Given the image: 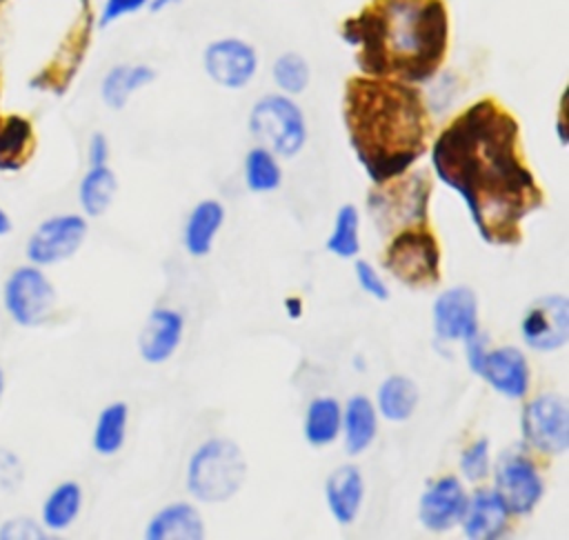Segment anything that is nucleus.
Instances as JSON below:
<instances>
[{"mask_svg": "<svg viewBox=\"0 0 569 540\" xmlns=\"http://www.w3.org/2000/svg\"><path fill=\"white\" fill-rule=\"evenodd\" d=\"M431 167L467 204L478 236L491 247H516L522 220L545 193L525 162L518 120L493 98L462 109L436 136Z\"/></svg>", "mask_w": 569, "mask_h": 540, "instance_id": "obj_1", "label": "nucleus"}, {"mask_svg": "<svg viewBox=\"0 0 569 540\" xmlns=\"http://www.w3.org/2000/svg\"><path fill=\"white\" fill-rule=\"evenodd\" d=\"M340 38L353 49L360 73L429 82L449 49V9L445 0H369L345 18Z\"/></svg>", "mask_w": 569, "mask_h": 540, "instance_id": "obj_2", "label": "nucleus"}, {"mask_svg": "<svg viewBox=\"0 0 569 540\" xmlns=\"http://www.w3.org/2000/svg\"><path fill=\"white\" fill-rule=\"evenodd\" d=\"M342 120L351 151L373 184L407 173L427 151L431 122L416 84L351 76L345 82Z\"/></svg>", "mask_w": 569, "mask_h": 540, "instance_id": "obj_3", "label": "nucleus"}, {"mask_svg": "<svg viewBox=\"0 0 569 540\" xmlns=\"http://www.w3.org/2000/svg\"><path fill=\"white\" fill-rule=\"evenodd\" d=\"M247 478L242 449L229 438L204 440L189 458L187 491L207 504L233 498Z\"/></svg>", "mask_w": 569, "mask_h": 540, "instance_id": "obj_4", "label": "nucleus"}, {"mask_svg": "<svg viewBox=\"0 0 569 540\" xmlns=\"http://www.w3.org/2000/svg\"><path fill=\"white\" fill-rule=\"evenodd\" d=\"M253 140L278 158H293L307 142V120L298 102L287 93L260 96L247 118Z\"/></svg>", "mask_w": 569, "mask_h": 540, "instance_id": "obj_5", "label": "nucleus"}, {"mask_svg": "<svg viewBox=\"0 0 569 540\" xmlns=\"http://www.w3.org/2000/svg\"><path fill=\"white\" fill-rule=\"evenodd\" d=\"M440 244L427 224L405 227L385 249V269L405 287L427 289L440 282Z\"/></svg>", "mask_w": 569, "mask_h": 540, "instance_id": "obj_6", "label": "nucleus"}, {"mask_svg": "<svg viewBox=\"0 0 569 540\" xmlns=\"http://www.w3.org/2000/svg\"><path fill=\"white\" fill-rule=\"evenodd\" d=\"M369 196V211L382 231H400L405 227L427 224L429 178L425 173H402L393 180L376 184Z\"/></svg>", "mask_w": 569, "mask_h": 540, "instance_id": "obj_7", "label": "nucleus"}, {"mask_svg": "<svg viewBox=\"0 0 569 540\" xmlns=\"http://www.w3.org/2000/svg\"><path fill=\"white\" fill-rule=\"evenodd\" d=\"M469 369L480 376L493 391L507 398H525L531 384V371L525 353L516 347L489 349L487 338L478 331L465 340Z\"/></svg>", "mask_w": 569, "mask_h": 540, "instance_id": "obj_8", "label": "nucleus"}, {"mask_svg": "<svg viewBox=\"0 0 569 540\" xmlns=\"http://www.w3.org/2000/svg\"><path fill=\"white\" fill-rule=\"evenodd\" d=\"M56 287L42 267L22 264L16 267L2 284V304L9 318L18 327H40L56 309Z\"/></svg>", "mask_w": 569, "mask_h": 540, "instance_id": "obj_9", "label": "nucleus"}, {"mask_svg": "<svg viewBox=\"0 0 569 540\" xmlns=\"http://www.w3.org/2000/svg\"><path fill=\"white\" fill-rule=\"evenodd\" d=\"M520 431L525 442L547 456L569 449V409L565 396L547 391L522 407Z\"/></svg>", "mask_w": 569, "mask_h": 540, "instance_id": "obj_10", "label": "nucleus"}, {"mask_svg": "<svg viewBox=\"0 0 569 540\" xmlns=\"http://www.w3.org/2000/svg\"><path fill=\"white\" fill-rule=\"evenodd\" d=\"M493 491L511 516H529L545 496V482L527 453L507 449L493 467Z\"/></svg>", "mask_w": 569, "mask_h": 540, "instance_id": "obj_11", "label": "nucleus"}, {"mask_svg": "<svg viewBox=\"0 0 569 540\" xmlns=\"http://www.w3.org/2000/svg\"><path fill=\"white\" fill-rule=\"evenodd\" d=\"M89 224L80 213H56L36 224L24 244V256L36 267H53L78 253Z\"/></svg>", "mask_w": 569, "mask_h": 540, "instance_id": "obj_12", "label": "nucleus"}, {"mask_svg": "<svg viewBox=\"0 0 569 540\" xmlns=\"http://www.w3.org/2000/svg\"><path fill=\"white\" fill-rule=\"evenodd\" d=\"M522 342L538 353H549L569 340V302L562 293L536 298L520 320Z\"/></svg>", "mask_w": 569, "mask_h": 540, "instance_id": "obj_13", "label": "nucleus"}, {"mask_svg": "<svg viewBox=\"0 0 569 540\" xmlns=\"http://www.w3.org/2000/svg\"><path fill=\"white\" fill-rule=\"evenodd\" d=\"M202 67L209 80L222 89H244L258 71V53L242 38L227 36L209 42L202 53Z\"/></svg>", "mask_w": 569, "mask_h": 540, "instance_id": "obj_14", "label": "nucleus"}, {"mask_svg": "<svg viewBox=\"0 0 569 540\" xmlns=\"http://www.w3.org/2000/svg\"><path fill=\"white\" fill-rule=\"evenodd\" d=\"M433 331L442 342H465L478 333V298L471 287L445 289L433 302Z\"/></svg>", "mask_w": 569, "mask_h": 540, "instance_id": "obj_15", "label": "nucleus"}, {"mask_svg": "<svg viewBox=\"0 0 569 540\" xmlns=\"http://www.w3.org/2000/svg\"><path fill=\"white\" fill-rule=\"evenodd\" d=\"M467 493L456 476L433 480L418 500V520L431 533H445L460 524Z\"/></svg>", "mask_w": 569, "mask_h": 540, "instance_id": "obj_16", "label": "nucleus"}, {"mask_svg": "<svg viewBox=\"0 0 569 540\" xmlns=\"http://www.w3.org/2000/svg\"><path fill=\"white\" fill-rule=\"evenodd\" d=\"M182 331H184V318L180 311L169 307L153 309L138 336L140 358L149 364L167 362L180 347Z\"/></svg>", "mask_w": 569, "mask_h": 540, "instance_id": "obj_17", "label": "nucleus"}, {"mask_svg": "<svg viewBox=\"0 0 569 540\" xmlns=\"http://www.w3.org/2000/svg\"><path fill=\"white\" fill-rule=\"evenodd\" d=\"M511 513L493 489H480L467 496L465 513L460 518L462 533L469 540H496L509 529Z\"/></svg>", "mask_w": 569, "mask_h": 540, "instance_id": "obj_18", "label": "nucleus"}, {"mask_svg": "<svg viewBox=\"0 0 569 540\" xmlns=\"http://www.w3.org/2000/svg\"><path fill=\"white\" fill-rule=\"evenodd\" d=\"M325 500L331 518L338 524H351L365 500L362 471L356 464L336 467L325 480Z\"/></svg>", "mask_w": 569, "mask_h": 540, "instance_id": "obj_19", "label": "nucleus"}, {"mask_svg": "<svg viewBox=\"0 0 569 540\" xmlns=\"http://www.w3.org/2000/svg\"><path fill=\"white\" fill-rule=\"evenodd\" d=\"M147 540H200L204 520L189 502H171L153 513L144 529Z\"/></svg>", "mask_w": 569, "mask_h": 540, "instance_id": "obj_20", "label": "nucleus"}, {"mask_svg": "<svg viewBox=\"0 0 569 540\" xmlns=\"http://www.w3.org/2000/svg\"><path fill=\"white\" fill-rule=\"evenodd\" d=\"M224 222V207L220 200L207 198L200 200L191 213L187 216L184 229H182V242L189 256L202 258L211 251L213 240Z\"/></svg>", "mask_w": 569, "mask_h": 540, "instance_id": "obj_21", "label": "nucleus"}, {"mask_svg": "<svg viewBox=\"0 0 569 540\" xmlns=\"http://www.w3.org/2000/svg\"><path fill=\"white\" fill-rule=\"evenodd\" d=\"M345 451L349 456L365 453L378 433V411L367 396H351L342 409Z\"/></svg>", "mask_w": 569, "mask_h": 540, "instance_id": "obj_22", "label": "nucleus"}, {"mask_svg": "<svg viewBox=\"0 0 569 540\" xmlns=\"http://www.w3.org/2000/svg\"><path fill=\"white\" fill-rule=\"evenodd\" d=\"M33 124L20 113L0 116V171H20L33 149Z\"/></svg>", "mask_w": 569, "mask_h": 540, "instance_id": "obj_23", "label": "nucleus"}, {"mask_svg": "<svg viewBox=\"0 0 569 540\" xmlns=\"http://www.w3.org/2000/svg\"><path fill=\"white\" fill-rule=\"evenodd\" d=\"M153 80L156 71L149 64H113L100 82V98L109 109L120 111L138 89Z\"/></svg>", "mask_w": 569, "mask_h": 540, "instance_id": "obj_24", "label": "nucleus"}, {"mask_svg": "<svg viewBox=\"0 0 569 540\" xmlns=\"http://www.w3.org/2000/svg\"><path fill=\"white\" fill-rule=\"evenodd\" d=\"M342 407L336 398L318 396L307 404L302 433L311 447H329L340 436Z\"/></svg>", "mask_w": 569, "mask_h": 540, "instance_id": "obj_25", "label": "nucleus"}, {"mask_svg": "<svg viewBox=\"0 0 569 540\" xmlns=\"http://www.w3.org/2000/svg\"><path fill=\"white\" fill-rule=\"evenodd\" d=\"M418 387L411 378L393 373L382 380L376 396V411L389 422H405L418 407Z\"/></svg>", "mask_w": 569, "mask_h": 540, "instance_id": "obj_26", "label": "nucleus"}, {"mask_svg": "<svg viewBox=\"0 0 569 540\" xmlns=\"http://www.w3.org/2000/svg\"><path fill=\"white\" fill-rule=\"evenodd\" d=\"M82 509V487L76 480L58 482L40 507L42 527L49 531H64L69 529Z\"/></svg>", "mask_w": 569, "mask_h": 540, "instance_id": "obj_27", "label": "nucleus"}, {"mask_svg": "<svg viewBox=\"0 0 569 540\" xmlns=\"http://www.w3.org/2000/svg\"><path fill=\"white\" fill-rule=\"evenodd\" d=\"M116 191H118V178L109 164L89 167L78 184L80 209L84 211V216L98 218L111 207Z\"/></svg>", "mask_w": 569, "mask_h": 540, "instance_id": "obj_28", "label": "nucleus"}, {"mask_svg": "<svg viewBox=\"0 0 569 540\" xmlns=\"http://www.w3.org/2000/svg\"><path fill=\"white\" fill-rule=\"evenodd\" d=\"M127 422H129V407L127 402H109L96 418L91 447L98 456H116L127 438Z\"/></svg>", "mask_w": 569, "mask_h": 540, "instance_id": "obj_29", "label": "nucleus"}, {"mask_svg": "<svg viewBox=\"0 0 569 540\" xmlns=\"http://www.w3.org/2000/svg\"><path fill=\"white\" fill-rule=\"evenodd\" d=\"M282 182V169L278 156L264 147H253L244 156V184L253 193L276 191Z\"/></svg>", "mask_w": 569, "mask_h": 540, "instance_id": "obj_30", "label": "nucleus"}, {"mask_svg": "<svg viewBox=\"0 0 569 540\" xmlns=\"http://www.w3.org/2000/svg\"><path fill=\"white\" fill-rule=\"evenodd\" d=\"M325 249L338 258H356L360 251V213L353 204H342L336 211L331 233Z\"/></svg>", "mask_w": 569, "mask_h": 540, "instance_id": "obj_31", "label": "nucleus"}, {"mask_svg": "<svg viewBox=\"0 0 569 540\" xmlns=\"http://www.w3.org/2000/svg\"><path fill=\"white\" fill-rule=\"evenodd\" d=\"M271 78H273L276 87L280 89V93L298 96L309 87L311 69H309V62L300 53L284 51L273 60Z\"/></svg>", "mask_w": 569, "mask_h": 540, "instance_id": "obj_32", "label": "nucleus"}, {"mask_svg": "<svg viewBox=\"0 0 569 540\" xmlns=\"http://www.w3.org/2000/svg\"><path fill=\"white\" fill-rule=\"evenodd\" d=\"M460 471L465 480L469 482H480L489 476L491 471V453H489V440L480 438L471 442L462 453H460Z\"/></svg>", "mask_w": 569, "mask_h": 540, "instance_id": "obj_33", "label": "nucleus"}, {"mask_svg": "<svg viewBox=\"0 0 569 540\" xmlns=\"http://www.w3.org/2000/svg\"><path fill=\"white\" fill-rule=\"evenodd\" d=\"M353 273H356V280H358L360 289L367 296H371L373 300H380V302H385L389 298V287L380 278V273L373 269V264H369L367 260H356L353 262Z\"/></svg>", "mask_w": 569, "mask_h": 540, "instance_id": "obj_34", "label": "nucleus"}, {"mask_svg": "<svg viewBox=\"0 0 569 540\" xmlns=\"http://www.w3.org/2000/svg\"><path fill=\"white\" fill-rule=\"evenodd\" d=\"M31 538H47L44 527H40L31 518L16 516L0 524V540H31Z\"/></svg>", "mask_w": 569, "mask_h": 540, "instance_id": "obj_35", "label": "nucleus"}, {"mask_svg": "<svg viewBox=\"0 0 569 540\" xmlns=\"http://www.w3.org/2000/svg\"><path fill=\"white\" fill-rule=\"evenodd\" d=\"M149 7V0H104L102 9H100V18H98V24L100 27H109L113 24L116 20L124 18V16H131L140 9Z\"/></svg>", "mask_w": 569, "mask_h": 540, "instance_id": "obj_36", "label": "nucleus"}, {"mask_svg": "<svg viewBox=\"0 0 569 540\" xmlns=\"http://www.w3.org/2000/svg\"><path fill=\"white\" fill-rule=\"evenodd\" d=\"M87 160H89V167L107 164V160H109V140L102 131L91 133L89 144H87Z\"/></svg>", "mask_w": 569, "mask_h": 540, "instance_id": "obj_37", "label": "nucleus"}, {"mask_svg": "<svg viewBox=\"0 0 569 540\" xmlns=\"http://www.w3.org/2000/svg\"><path fill=\"white\" fill-rule=\"evenodd\" d=\"M282 307H284V313H287L291 320H298V318L302 316V311H305L302 300H300L298 296H287L284 302H282Z\"/></svg>", "mask_w": 569, "mask_h": 540, "instance_id": "obj_38", "label": "nucleus"}, {"mask_svg": "<svg viewBox=\"0 0 569 540\" xmlns=\"http://www.w3.org/2000/svg\"><path fill=\"white\" fill-rule=\"evenodd\" d=\"M182 0H149V11H153V13H158V11H164V9H169V7H176V4H180Z\"/></svg>", "mask_w": 569, "mask_h": 540, "instance_id": "obj_39", "label": "nucleus"}, {"mask_svg": "<svg viewBox=\"0 0 569 540\" xmlns=\"http://www.w3.org/2000/svg\"><path fill=\"white\" fill-rule=\"evenodd\" d=\"M11 229H13V220H11L9 213L0 207V238L7 236V233H11Z\"/></svg>", "mask_w": 569, "mask_h": 540, "instance_id": "obj_40", "label": "nucleus"}, {"mask_svg": "<svg viewBox=\"0 0 569 540\" xmlns=\"http://www.w3.org/2000/svg\"><path fill=\"white\" fill-rule=\"evenodd\" d=\"M556 129H558V140H560V144L565 147V144H567V133H565V113H562V111H560V116H558Z\"/></svg>", "mask_w": 569, "mask_h": 540, "instance_id": "obj_41", "label": "nucleus"}, {"mask_svg": "<svg viewBox=\"0 0 569 540\" xmlns=\"http://www.w3.org/2000/svg\"><path fill=\"white\" fill-rule=\"evenodd\" d=\"M4 384H7V378H4V371L0 369V398L4 396Z\"/></svg>", "mask_w": 569, "mask_h": 540, "instance_id": "obj_42", "label": "nucleus"}, {"mask_svg": "<svg viewBox=\"0 0 569 540\" xmlns=\"http://www.w3.org/2000/svg\"><path fill=\"white\" fill-rule=\"evenodd\" d=\"M2 2H4V0H0V4H2ZM80 4L87 9V7H89V0H80Z\"/></svg>", "mask_w": 569, "mask_h": 540, "instance_id": "obj_43", "label": "nucleus"}]
</instances>
